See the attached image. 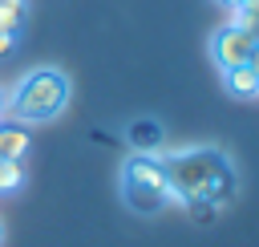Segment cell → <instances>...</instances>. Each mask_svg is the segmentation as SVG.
<instances>
[{
  "label": "cell",
  "mask_w": 259,
  "mask_h": 247,
  "mask_svg": "<svg viewBox=\"0 0 259 247\" xmlns=\"http://www.w3.org/2000/svg\"><path fill=\"white\" fill-rule=\"evenodd\" d=\"M166 170V182L174 190V202L194 207V202H210L214 211H227L239 194V174L231 166V158L219 146H190V150H174L158 158Z\"/></svg>",
  "instance_id": "1"
},
{
  "label": "cell",
  "mask_w": 259,
  "mask_h": 247,
  "mask_svg": "<svg viewBox=\"0 0 259 247\" xmlns=\"http://www.w3.org/2000/svg\"><path fill=\"white\" fill-rule=\"evenodd\" d=\"M69 97H73L69 73L45 65V69L24 73V77L4 93V109L12 113L16 126H45V121H53V117L65 113Z\"/></svg>",
  "instance_id": "2"
},
{
  "label": "cell",
  "mask_w": 259,
  "mask_h": 247,
  "mask_svg": "<svg viewBox=\"0 0 259 247\" xmlns=\"http://www.w3.org/2000/svg\"><path fill=\"white\" fill-rule=\"evenodd\" d=\"M117 190H121V202L134 215H142V219H154V215H162L174 202V190L166 182V170H162V162L154 154H130L125 166H121Z\"/></svg>",
  "instance_id": "3"
},
{
  "label": "cell",
  "mask_w": 259,
  "mask_h": 247,
  "mask_svg": "<svg viewBox=\"0 0 259 247\" xmlns=\"http://www.w3.org/2000/svg\"><path fill=\"white\" fill-rule=\"evenodd\" d=\"M255 45H259V40H251L243 28H235V24L227 20V24L214 28V36H210V61L227 73V69H235V65H247Z\"/></svg>",
  "instance_id": "4"
},
{
  "label": "cell",
  "mask_w": 259,
  "mask_h": 247,
  "mask_svg": "<svg viewBox=\"0 0 259 247\" xmlns=\"http://www.w3.org/2000/svg\"><path fill=\"white\" fill-rule=\"evenodd\" d=\"M130 146H134L138 154H154V150L162 146V121H154V117L130 121Z\"/></svg>",
  "instance_id": "5"
},
{
  "label": "cell",
  "mask_w": 259,
  "mask_h": 247,
  "mask_svg": "<svg viewBox=\"0 0 259 247\" xmlns=\"http://www.w3.org/2000/svg\"><path fill=\"white\" fill-rule=\"evenodd\" d=\"M223 81H227V93H231V97H259V73H255L251 65L227 69Z\"/></svg>",
  "instance_id": "6"
},
{
  "label": "cell",
  "mask_w": 259,
  "mask_h": 247,
  "mask_svg": "<svg viewBox=\"0 0 259 247\" xmlns=\"http://www.w3.org/2000/svg\"><path fill=\"white\" fill-rule=\"evenodd\" d=\"M28 134H24V126H0V158H12V162H20L24 154H28Z\"/></svg>",
  "instance_id": "7"
},
{
  "label": "cell",
  "mask_w": 259,
  "mask_h": 247,
  "mask_svg": "<svg viewBox=\"0 0 259 247\" xmlns=\"http://www.w3.org/2000/svg\"><path fill=\"white\" fill-rule=\"evenodd\" d=\"M20 186H24V170H20V162L0 158V194H12V190H20Z\"/></svg>",
  "instance_id": "8"
},
{
  "label": "cell",
  "mask_w": 259,
  "mask_h": 247,
  "mask_svg": "<svg viewBox=\"0 0 259 247\" xmlns=\"http://www.w3.org/2000/svg\"><path fill=\"white\" fill-rule=\"evenodd\" d=\"M20 24H24V0H0V28L20 32Z\"/></svg>",
  "instance_id": "9"
},
{
  "label": "cell",
  "mask_w": 259,
  "mask_h": 247,
  "mask_svg": "<svg viewBox=\"0 0 259 247\" xmlns=\"http://www.w3.org/2000/svg\"><path fill=\"white\" fill-rule=\"evenodd\" d=\"M12 49H16V32H4L0 28V57H8Z\"/></svg>",
  "instance_id": "10"
},
{
  "label": "cell",
  "mask_w": 259,
  "mask_h": 247,
  "mask_svg": "<svg viewBox=\"0 0 259 247\" xmlns=\"http://www.w3.org/2000/svg\"><path fill=\"white\" fill-rule=\"evenodd\" d=\"M247 65H251V69H255V73H259V45H255V49H251V61H247Z\"/></svg>",
  "instance_id": "11"
},
{
  "label": "cell",
  "mask_w": 259,
  "mask_h": 247,
  "mask_svg": "<svg viewBox=\"0 0 259 247\" xmlns=\"http://www.w3.org/2000/svg\"><path fill=\"white\" fill-rule=\"evenodd\" d=\"M219 8H239V4H247V0H214Z\"/></svg>",
  "instance_id": "12"
},
{
  "label": "cell",
  "mask_w": 259,
  "mask_h": 247,
  "mask_svg": "<svg viewBox=\"0 0 259 247\" xmlns=\"http://www.w3.org/2000/svg\"><path fill=\"white\" fill-rule=\"evenodd\" d=\"M0 243H4V223H0Z\"/></svg>",
  "instance_id": "13"
},
{
  "label": "cell",
  "mask_w": 259,
  "mask_h": 247,
  "mask_svg": "<svg viewBox=\"0 0 259 247\" xmlns=\"http://www.w3.org/2000/svg\"><path fill=\"white\" fill-rule=\"evenodd\" d=\"M0 113H4V93H0Z\"/></svg>",
  "instance_id": "14"
}]
</instances>
